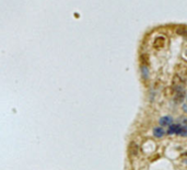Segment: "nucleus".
Listing matches in <instances>:
<instances>
[{"instance_id":"obj_1","label":"nucleus","mask_w":187,"mask_h":170,"mask_svg":"<svg viewBox=\"0 0 187 170\" xmlns=\"http://www.w3.org/2000/svg\"><path fill=\"white\" fill-rule=\"evenodd\" d=\"M164 44H165V37H164V36H158V37H155V40L153 41V46H154L155 48H161V47H163Z\"/></svg>"},{"instance_id":"obj_2","label":"nucleus","mask_w":187,"mask_h":170,"mask_svg":"<svg viewBox=\"0 0 187 170\" xmlns=\"http://www.w3.org/2000/svg\"><path fill=\"white\" fill-rule=\"evenodd\" d=\"M180 127H182V125H180V124H171V126H170L168 131H167V134H170V135L177 134L178 135Z\"/></svg>"},{"instance_id":"obj_3","label":"nucleus","mask_w":187,"mask_h":170,"mask_svg":"<svg viewBox=\"0 0 187 170\" xmlns=\"http://www.w3.org/2000/svg\"><path fill=\"white\" fill-rule=\"evenodd\" d=\"M159 122L162 126H167V125H171V124H172L173 119H172L171 116H163V118L160 119Z\"/></svg>"},{"instance_id":"obj_4","label":"nucleus","mask_w":187,"mask_h":170,"mask_svg":"<svg viewBox=\"0 0 187 170\" xmlns=\"http://www.w3.org/2000/svg\"><path fill=\"white\" fill-rule=\"evenodd\" d=\"M164 134H165V131H164L162 127H155L154 129H153V135H154L155 137H158V138L163 137Z\"/></svg>"},{"instance_id":"obj_5","label":"nucleus","mask_w":187,"mask_h":170,"mask_svg":"<svg viewBox=\"0 0 187 170\" xmlns=\"http://www.w3.org/2000/svg\"><path fill=\"white\" fill-rule=\"evenodd\" d=\"M177 34L187 40V29L186 28H178L177 29Z\"/></svg>"},{"instance_id":"obj_6","label":"nucleus","mask_w":187,"mask_h":170,"mask_svg":"<svg viewBox=\"0 0 187 170\" xmlns=\"http://www.w3.org/2000/svg\"><path fill=\"white\" fill-rule=\"evenodd\" d=\"M141 72H142V77L145 79H148V77H149V70H148V67L145 65L141 66Z\"/></svg>"},{"instance_id":"obj_7","label":"nucleus","mask_w":187,"mask_h":170,"mask_svg":"<svg viewBox=\"0 0 187 170\" xmlns=\"http://www.w3.org/2000/svg\"><path fill=\"white\" fill-rule=\"evenodd\" d=\"M186 99H187V98H186Z\"/></svg>"}]
</instances>
